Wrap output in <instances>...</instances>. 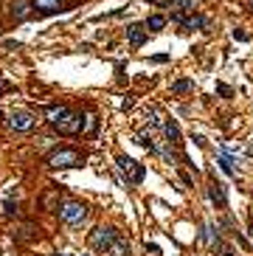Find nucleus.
<instances>
[{"label": "nucleus", "instance_id": "f257e3e1", "mask_svg": "<svg viewBox=\"0 0 253 256\" xmlns=\"http://www.w3.org/2000/svg\"><path fill=\"white\" fill-rule=\"evenodd\" d=\"M48 124H51L59 135H76V133H82L85 118H82V113L59 104V107H48Z\"/></svg>", "mask_w": 253, "mask_h": 256}, {"label": "nucleus", "instance_id": "f03ea898", "mask_svg": "<svg viewBox=\"0 0 253 256\" xmlns=\"http://www.w3.org/2000/svg\"><path fill=\"white\" fill-rule=\"evenodd\" d=\"M85 163V155L79 150H70V147H59L48 155V166L51 169H70V166H82Z\"/></svg>", "mask_w": 253, "mask_h": 256}, {"label": "nucleus", "instance_id": "7ed1b4c3", "mask_svg": "<svg viewBox=\"0 0 253 256\" xmlns=\"http://www.w3.org/2000/svg\"><path fill=\"white\" fill-rule=\"evenodd\" d=\"M59 220L65 225H82L88 220V205L79 203V200H68V203L59 205Z\"/></svg>", "mask_w": 253, "mask_h": 256}, {"label": "nucleus", "instance_id": "20e7f679", "mask_svg": "<svg viewBox=\"0 0 253 256\" xmlns=\"http://www.w3.org/2000/svg\"><path fill=\"white\" fill-rule=\"evenodd\" d=\"M115 166L124 172V177H127V186L141 183V180H144V175H147V166H144V163H138V160L127 158V155H118V158H115Z\"/></svg>", "mask_w": 253, "mask_h": 256}, {"label": "nucleus", "instance_id": "39448f33", "mask_svg": "<svg viewBox=\"0 0 253 256\" xmlns=\"http://www.w3.org/2000/svg\"><path fill=\"white\" fill-rule=\"evenodd\" d=\"M118 237H121L118 228H113V225H99V228L90 234V245L96 248V251H110Z\"/></svg>", "mask_w": 253, "mask_h": 256}, {"label": "nucleus", "instance_id": "423d86ee", "mask_svg": "<svg viewBox=\"0 0 253 256\" xmlns=\"http://www.w3.org/2000/svg\"><path fill=\"white\" fill-rule=\"evenodd\" d=\"M6 124H9L14 133H28V130H34L37 118L28 113V110H11L9 118H6Z\"/></svg>", "mask_w": 253, "mask_h": 256}, {"label": "nucleus", "instance_id": "0eeeda50", "mask_svg": "<svg viewBox=\"0 0 253 256\" xmlns=\"http://www.w3.org/2000/svg\"><path fill=\"white\" fill-rule=\"evenodd\" d=\"M208 197H211V203L217 205V208H228V197H225V186L219 183L217 177H211V183H208Z\"/></svg>", "mask_w": 253, "mask_h": 256}, {"label": "nucleus", "instance_id": "6e6552de", "mask_svg": "<svg viewBox=\"0 0 253 256\" xmlns=\"http://www.w3.org/2000/svg\"><path fill=\"white\" fill-rule=\"evenodd\" d=\"M34 3V11L37 14H56V11L68 9L65 0H31Z\"/></svg>", "mask_w": 253, "mask_h": 256}, {"label": "nucleus", "instance_id": "1a4fd4ad", "mask_svg": "<svg viewBox=\"0 0 253 256\" xmlns=\"http://www.w3.org/2000/svg\"><path fill=\"white\" fill-rule=\"evenodd\" d=\"M127 40H130L132 48H141V45L147 43V28L138 26V23H132V26H127Z\"/></svg>", "mask_w": 253, "mask_h": 256}, {"label": "nucleus", "instance_id": "9d476101", "mask_svg": "<svg viewBox=\"0 0 253 256\" xmlns=\"http://www.w3.org/2000/svg\"><path fill=\"white\" fill-rule=\"evenodd\" d=\"M34 14V3H28V0H14L11 3V17L14 20H28Z\"/></svg>", "mask_w": 253, "mask_h": 256}, {"label": "nucleus", "instance_id": "9b49d317", "mask_svg": "<svg viewBox=\"0 0 253 256\" xmlns=\"http://www.w3.org/2000/svg\"><path fill=\"white\" fill-rule=\"evenodd\" d=\"M163 135H166V141L169 144H175V147H180L183 144V135H180V127H177V121H163Z\"/></svg>", "mask_w": 253, "mask_h": 256}, {"label": "nucleus", "instance_id": "f8f14e48", "mask_svg": "<svg viewBox=\"0 0 253 256\" xmlns=\"http://www.w3.org/2000/svg\"><path fill=\"white\" fill-rule=\"evenodd\" d=\"M183 26L189 28V31H205L208 28V17L205 14H186V20H183Z\"/></svg>", "mask_w": 253, "mask_h": 256}, {"label": "nucleus", "instance_id": "ddd939ff", "mask_svg": "<svg viewBox=\"0 0 253 256\" xmlns=\"http://www.w3.org/2000/svg\"><path fill=\"white\" fill-rule=\"evenodd\" d=\"M217 163H219V169H222L225 175H231V177H239V172H236V169H234V158H231L228 152H219Z\"/></svg>", "mask_w": 253, "mask_h": 256}, {"label": "nucleus", "instance_id": "4468645a", "mask_svg": "<svg viewBox=\"0 0 253 256\" xmlns=\"http://www.w3.org/2000/svg\"><path fill=\"white\" fill-rule=\"evenodd\" d=\"M144 115H147L149 127H163V113H160V107H155V104L147 107V113H144Z\"/></svg>", "mask_w": 253, "mask_h": 256}, {"label": "nucleus", "instance_id": "2eb2a0df", "mask_svg": "<svg viewBox=\"0 0 253 256\" xmlns=\"http://www.w3.org/2000/svg\"><path fill=\"white\" fill-rule=\"evenodd\" d=\"M110 254L113 256H130V242H127L124 237H118L113 242V248H110Z\"/></svg>", "mask_w": 253, "mask_h": 256}, {"label": "nucleus", "instance_id": "dca6fc26", "mask_svg": "<svg viewBox=\"0 0 253 256\" xmlns=\"http://www.w3.org/2000/svg\"><path fill=\"white\" fill-rule=\"evenodd\" d=\"M163 26H166L163 14H152V17H147V31H160Z\"/></svg>", "mask_w": 253, "mask_h": 256}, {"label": "nucleus", "instance_id": "f3484780", "mask_svg": "<svg viewBox=\"0 0 253 256\" xmlns=\"http://www.w3.org/2000/svg\"><path fill=\"white\" fill-rule=\"evenodd\" d=\"M189 90H194V82H192V79H177V82H172V93H189Z\"/></svg>", "mask_w": 253, "mask_h": 256}, {"label": "nucleus", "instance_id": "a211bd4d", "mask_svg": "<svg viewBox=\"0 0 253 256\" xmlns=\"http://www.w3.org/2000/svg\"><path fill=\"white\" fill-rule=\"evenodd\" d=\"M11 195H14V189H11L9 195H6V200H3V214H6V217H11V214L17 211V200H11Z\"/></svg>", "mask_w": 253, "mask_h": 256}, {"label": "nucleus", "instance_id": "6ab92c4d", "mask_svg": "<svg viewBox=\"0 0 253 256\" xmlns=\"http://www.w3.org/2000/svg\"><path fill=\"white\" fill-rule=\"evenodd\" d=\"M85 121H88V124H85V130H88L90 135H96V124H99V118H96V115H88Z\"/></svg>", "mask_w": 253, "mask_h": 256}, {"label": "nucleus", "instance_id": "aec40b11", "mask_svg": "<svg viewBox=\"0 0 253 256\" xmlns=\"http://www.w3.org/2000/svg\"><path fill=\"white\" fill-rule=\"evenodd\" d=\"M217 93H219L222 99H231V96H234V90L228 88V85H222V82H217Z\"/></svg>", "mask_w": 253, "mask_h": 256}, {"label": "nucleus", "instance_id": "412c9836", "mask_svg": "<svg viewBox=\"0 0 253 256\" xmlns=\"http://www.w3.org/2000/svg\"><path fill=\"white\" fill-rule=\"evenodd\" d=\"M152 62H155V65H163V62H169V53H155Z\"/></svg>", "mask_w": 253, "mask_h": 256}, {"label": "nucleus", "instance_id": "4be33fe9", "mask_svg": "<svg viewBox=\"0 0 253 256\" xmlns=\"http://www.w3.org/2000/svg\"><path fill=\"white\" fill-rule=\"evenodd\" d=\"M132 104H135V99H130V96H127V99L121 102V110L127 113V110H132Z\"/></svg>", "mask_w": 253, "mask_h": 256}, {"label": "nucleus", "instance_id": "5701e85b", "mask_svg": "<svg viewBox=\"0 0 253 256\" xmlns=\"http://www.w3.org/2000/svg\"><path fill=\"white\" fill-rule=\"evenodd\" d=\"M234 37H236V40H242V43H245V40H251V37L245 34V31H239V28H234Z\"/></svg>", "mask_w": 253, "mask_h": 256}, {"label": "nucleus", "instance_id": "b1692460", "mask_svg": "<svg viewBox=\"0 0 253 256\" xmlns=\"http://www.w3.org/2000/svg\"><path fill=\"white\" fill-rule=\"evenodd\" d=\"M192 141H194V144H197V147H205V138H202V135H194Z\"/></svg>", "mask_w": 253, "mask_h": 256}, {"label": "nucleus", "instance_id": "393cba45", "mask_svg": "<svg viewBox=\"0 0 253 256\" xmlns=\"http://www.w3.org/2000/svg\"><path fill=\"white\" fill-rule=\"evenodd\" d=\"M6 90H11V85H9V82H3V79H0V93H6Z\"/></svg>", "mask_w": 253, "mask_h": 256}, {"label": "nucleus", "instance_id": "a878e982", "mask_svg": "<svg viewBox=\"0 0 253 256\" xmlns=\"http://www.w3.org/2000/svg\"><path fill=\"white\" fill-rule=\"evenodd\" d=\"M225 256H236L234 251H231V248H225Z\"/></svg>", "mask_w": 253, "mask_h": 256}, {"label": "nucleus", "instance_id": "bb28decb", "mask_svg": "<svg viewBox=\"0 0 253 256\" xmlns=\"http://www.w3.org/2000/svg\"><path fill=\"white\" fill-rule=\"evenodd\" d=\"M59 256H68V254H59Z\"/></svg>", "mask_w": 253, "mask_h": 256}]
</instances>
